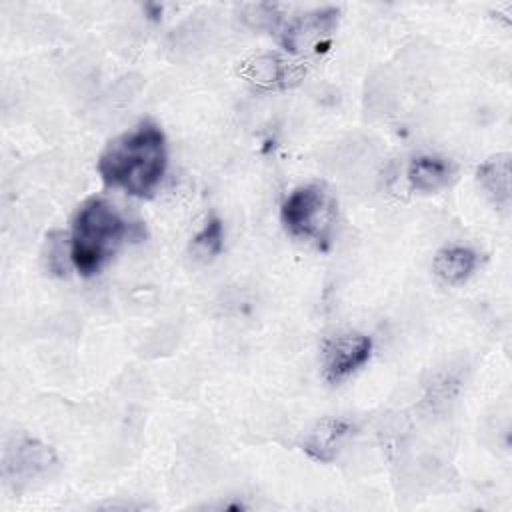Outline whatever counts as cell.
<instances>
[{"instance_id":"cell-1","label":"cell","mask_w":512,"mask_h":512,"mask_svg":"<svg viewBox=\"0 0 512 512\" xmlns=\"http://www.w3.org/2000/svg\"><path fill=\"white\" fill-rule=\"evenodd\" d=\"M168 166V146L154 120H142L106 144L98 156V174L108 188L136 198H150L158 190Z\"/></svg>"},{"instance_id":"cell-2","label":"cell","mask_w":512,"mask_h":512,"mask_svg":"<svg viewBox=\"0 0 512 512\" xmlns=\"http://www.w3.org/2000/svg\"><path fill=\"white\" fill-rule=\"evenodd\" d=\"M126 236V222L120 212L106 198H86L74 218L68 236L70 262L74 270L84 276H96L118 252Z\"/></svg>"},{"instance_id":"cell-3","label":"cell","mask_w":512,"mask_h":512,"mask_svg":"<svg viewBox=\"0 0 512 512\" xmlns=\"http://www.w3.org/2000/svg\"><path fill=\"white\" fill-rule=\"evenodd\" d=\"M338 204L324 184L308 182L294 188L280 206L284 230L300 242L328 250L336 228Z\"/></svg>"},{"instance_id":"cell-4","label":"cell","mask_w":512,"mask_h":512,"mask_svg":"<svg viewBox=\"0 0 512 512\" xmlns=\"http://www.w3.org/2000/svg\"><path fill=\"white\" fill-rule=\"evenodd\" d=\"M372 338L362 332L330 336L322 346V374L328 384H340L356 374L372 356Z\"/></svg>"},{"instance_id":"cell-5","label":"cell","mask_w":512,"mask_h":512,"mask_svg":"<svg viewBox=\"0 0 512 512\" xmlns=\"http://www.w3.org/2000/svg\"><path fill=\"white\" fill-rule=\"evenodd\" d=\"M340 10L334 6L316 8L310 12H304L282 28L280 42L290 52H304L312 46H318L324 38H328L336 26H338Z\"/></svg>"},{"instance_id":"cell-6","label":"cell","mask_w":512,"mask_h":512,"mask_svg":"<svg viewBox=\"0 0 512 512\" xmlns=\"http://www.w3.org/2000/svg\"><path fill=\"white\" fill-rule=\"evenodd\" d=\"M54 464L56 456L50 446L34 438H14V444H10L4 454V476L12 478V482H26Z\"/></svg>"},{"instance_id":"cell-7","label":"cell","mask_w":512,"mask_h":512,"mask_svg":"<svg viewBox=\"0 0 512 512\" xmlns=\"http://www.w3.org/2000/svg\"><path fill=\"white\" fill-rule=\"evenodd\" d=\"M354 432L352 422L346 418H322L318 420L302 438L300 448L302 452L312 458L314 462L328 464L338 456V450L348 440V436Z\"/></svg>"},{"instance_id":"cell-8","label":"cell","mask_w":512,"mask_h":512,"mask_svg":"<svg viewBox=\"0 0 512 512\" xmlns=\"http://www.w3.org/2000/svg\"><path fill=\"white\" fill-rule=\"evenodd\" d=\"M406 176L416 192L434 194L448 188L454 182L456 166L444 156L422 154L410 162Z\"/></svg>"},{"instance_id":"cell-9","label":"cell","mask_w":512,"mask_h":512,"mask_svg":"<svg viewBox=\"0 0 512 512\" xmlns=\"http://www.w3.org/2000/svg\"><path fill=\"white\" fill-rule=\"evenodd\" d=\"M478 264H480V256L472 248L446 246L436 252L432 260V270L442 282L450 286H458V284H464L476 272Z\"/></svg>"},{"instance_id":"cell-10","label":"cell","mask_w":512,"mask_h":512,"mask_svg":"<svg viewBox=\"0 0 512 512\" xmlns=\"http://www.w3.org/2000/svg\"><path fill=\"white\" fill-rule=\"evenodd\" d=\"M476 180L494 206H510V154H496L482 162L476 170Z\"/></svg>"},{"instance_id":"cell-11","label":"cell","mask_w":512,"mask_h":512,"mask_svg":"<svg viewBox=\"0 0 512 512\" xmlns=\"http://www.w3.org/2000/svg\"><path fill=\"white\" fill-rule=\"evenodd\" d=\"M248 76L258 84L272 86L284 80H296L298 74L294 70V64H290L288 60L266 54L256 58L254 64H248Z\"/></svg>"},{"instance_id":"cell-12","label":"cell","mask_w":512,"mask_h":512,"mask_svg":"<svg viewBox=\"0 0 512 512\" xmlns=\"http://www.w3.org/2000/svg\"><path fill=\"white\" fill-rule=\"evenodd\" d=\"M224 246V226L218 216H210L204 228L194 236L192 250L202 260H212L222 252Z\"/></svg>"},{"instance_id":"cell-13","label":"cell","mask_w":512,"mask_h":512,"mask_svg":"<svg viewBox=\"0 0 512 512\" xmlns=\"http://www.w3.org/2000/svg\"><path fill=\"white\" fill-rule=\"evenodd\" d=\"M66 240L68 238L62 232H50L46 236V266L52 274H58V276H64L68 270L66 256L70 258V242Z\"/></svg>"}]
</instances>
